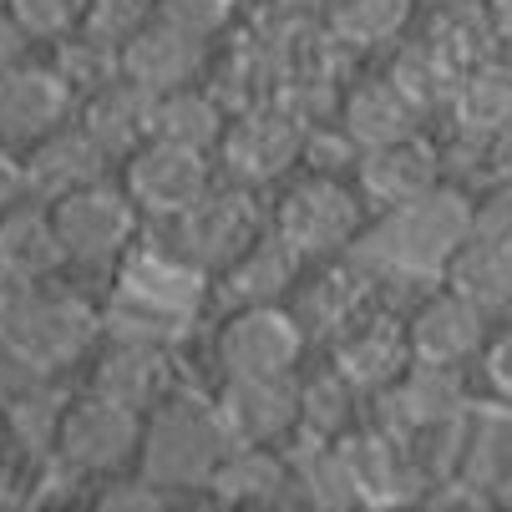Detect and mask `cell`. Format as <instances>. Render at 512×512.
<instances>
[{
	"label": "cell",
	"instance_id": "f35d334b",
	"mask_svg": "<svg viewBox=\"0 0 512 512\" xmlns=\"http://www.w3.org/2000/svg\"><path fill=\"white\" fill-rule=\"evenodd\" d=\"M16 193H21V178H16V173H6V168H0V203H11Z\"/></svg>",
	"mask_w": 512,
	"mask_h": 512
},
{
	"label": "cell",
	"instance_id": "4dcf8cb0",
	"mask_svg": "<svg viewBox=\"0 0 512 512\" xmlns=\"http://www.w3.org/2000/svg\"><path fill=\"white\" fill-rule=\"evenodd\" d=\"M97 507H102V512H158V507H168V497H163L158 482H148L142 472H132V477L117 472V477H107Z\"/></svg>",
	"mask_w": 512,
	"mask_h": 512
},
{
	"label": "cell",
	"instance_id": "3957f363",
	"mask_svg": "<svg viewBox=\"0 0 512 512\" xmlns=\"http://www.w3.org/2000/svg\"><path fill=\"white\" fill-rule=\"evenodd\" d=\"M142 411L117 406L97 391L66 401L51 431V462L71 477H117L137 462Z\"/></svg>",
	"mask_w": 512,
	"mask_h": 512
},
{
	"label": "cell",
	"instance_id": "ac0fdd59",
	"mask_svg": "<svg viewBox=\"0 0 512 512\" xmlns=\"http://www.w3.org/2000/svg\"><path fill=\"white\" fill-rule=\"evenodd\" d=\"M330 365L360 396H381L411 365L406 325H396V320H350L330 345Z\"/></svg>",
	"mask_w": 512,
	"mask_h": 512
},
{
	"label": "cell",
	"instance_id": "ba28073f",
	"mask_svg": "<svg viewBox=\"0 0 512 512\" xmlns=\"http://www.w3.org/2000/svg\"><path fill=\"white\" fill-rule=\"evenodd\" d=\"M102 335V315L82 300V295H56V289H31V300L6 340V350L26 365V371L46 376V371H61V365L82 360Z\"/></svg>",
	"mask_w": 512,
	"mask_h": 512
},
{
	"label": "cell",
	"instance_id": "8d00e7d4",
	"mask_svg": "<svg viewBox=\"0 0 512 512\" xmlns=\"http://www.w3.org/2000/svg\"><path fill=\"white\" fill-rule=\"evenodd\" d=\"M487 158L497 163V173H502V178H512V122H507V127H497V132L487 137Z\"/></svg>",
	"mask_w": 512,
	"mask_h": 512
},
{
	"label": "cell",
	"instance_id": "603a6c76",
	"mask_svg": "<svg viewBox=\"0 0 512 512\" xmlns=\"http://www.w3.org/2000/svg\"><path fill=\"white\" fill-rule=\"evenodd\" d=\"M325 16V36L340 51L371 56V51H391L411 36L421 6L416 0H335L320 11Z\"/></svg>",
	"mask_w": 512,
	"mask_h": 512
},
{
	"label": "cell",
	"instance_id": "8992f818",
	"mask_svg": "<svg viewBox=\"0 0 512 512\" xmlns=\"http://www.w3.org/2000/svg\"><path fill=\"white\" fill-rule=\"evenodd\" d=\"M305 137H310V127L300 112H289L279 102H259V107H244L229 117L213 158L239 188H264V183H279L305 158Z\"/></svg>",
	"mask_w": 512,
	"mask_h": 512
},
{
	"label": "cell",
	"instance_id": "d6986e66",
	"mask_svg": "<svg viewBox=\"0 0 512 512\" xmlns=\"http://www.w3.org/2000/svg\"><path fill=\"white\" fill-rule=\"evenodd\" d=\"M0 269L31 284H46L56 269H66L46 198L16 193L11 203H0Z\"/></svg>",
	"mask_w": 512,
	"mask_h": 512
},
{
	"label": "cell",
	"instance_id": "d6a6232c",
	"mask_svg": "<svg viewBox=\"0 0 512 512\" xmlns=\"http://www.w3.org/2000/svg\"><path fill=\"white\" fill-rule=\"evenodd\" d=\"M477 360H482V386H487L502 406H512V325L492 330V335L482 340Z\"/></svg>",
	"mask_w": 512,
	"mask_h": 512
},
{
	"label": "cell",
	"instance_id": "836d02e7",
	"mask_svg": "<svg viewBox=\"0 0 512 512\" xmlns=\"http://www.w3.org/2000/svg\"><path fill=\"white\" fill-rule=\"evenodd\" d=\"M31 289H36L31 279H16V274L0 269V350H6V340H11V330H16L26 300H31Z\"/></svg>",
	"mask_w": 512,
	"mask_h": 512
},
{
	"label": "cell",
	"instance_id": "7a4b0ae2",
	"mask_svg": "<svg viewBox=\"0 0 512 512\" xmlns=\"http://www.w3.org/2000/svg\"><path fill=\"white\" fill-rule=\"evenodd\" d=\"M365 218H371V208H365L355 178L305 168L300 183H289L274 208V234L300 264H315L350 249L365 234Z\"/></svg>",
	"mask_w": 512,
	"mask_h": 512
},
{
	"label": "cell",
	"instance_id": "d4e9b609",
	"mask_svg": "<svg viewBox=\"0 0 512 512\" xmlns=\"http://www.w3.org/2000/svg\"><path fill=\"white\" fill-rule=\"evenodd\" d=\"M229 127V107L218 102L213 87H173L163 97H153V137H168V142H183V148H198V153H213L218 137Z\"/></svg>",
	"mask_w": 512,
	"mask_h": 512
},
{
	"label": "cell",
	"instance_id": "74e56055",
	"mask_svg": "<svg viewBox=\"0 0 512 512\" xmlns=\"http://www.w3.org/2000/svg\"><path fill=\"white\" fill-rule=\"evenodd\" d=\"M487 492H492V502H497V507H512V452L502 457V467H497V477H492V487H487Z\"/></svg>",
	"mask_w": 512,
	"mask_h": 512
},
{
	"label": "cell",
	"instance_id": "f546056e",
	"mask_svg": "<svg viewBox=\"0 0 512 512\" xmlns=\"http://www.w3.org/2000/svg\"><path fill=\"white\" fill-rule=\"evenodd\" d=\"M142 21H153V0H87V36L97 41H122Z\"/></svg>",
	"mask_w": 512,
	"mask_h": 512
},
{
	"label": "cell",
	"instance_id": "60d3db41",
	"mask_svg": "<svg viewBox=\"0 0 512 512\" xmlns=\"http://www.w3.org/2000/svg\"><path fill=\"white\" fill-rule=\"evenodd\" d=\"M0 11H6V0H0Z\"/></svg>",
	"mask_w": 512,
	"mask_h": 512
},
{
	"label": "cell",
	"instance_id": "83f0119b",
	"mask_svg": "<svg viewBox=\"0 0 512 512\" xmlns=\"http://www.w3.org/2000/svg\"><path fill=\"white\" fill-rule=\"evenodd\" d=\"M6 16L31 46H56L87 31V0H6Z\"/></svg>",
	"mask_w": 512,
	"mask_h": 512
},
{
	"label": "cell",
	"instance_id": "9a60e30c",
	"mask_svg": "<svg viewBox=\"0 0 512 512\" xmlns=\"http://www.w3.org/2000/svg\"><path fill=\"white\" fill-rule=\"evenodd\" d=\"M203 61H208V46L163 26L158 16L142 21L137 31H127L117 41V77L137 82L142 92H173V87H188V82H203Z\"/></svg>",
	"mask_w": 512,
	"mask_h": 512
},
{
	"label": "cell",
	"instance_id": "52a82bcc",
	"mask_svg": "<svg viewBox=\"0 0 512 512\" xmlns=\"http://www.w3.org/2000/svg\"><path fill=\"white\" fill-rule=\"evenodd\" d=\"M117 183L127 188L142 218L168 224V218L188 213L213 188V153L183 148V142H168V137H148L137 153L117 163Z\"/></svg>",
	"mask_w": 512,
	"mask_h": 512
},
{
	"label": "cell",
	"instance_id": "5bb4252c",
	"mask_svg": "<svg viewBox=\"0 0 512 512\" xmlns=\"http://www.w3.org/2000/svg\"><path fill=\"white\" fill-rule=\"evenodd\" d=\"M406 325V345H411V360L421 365H467L477 360L482 340L492 335V315L477 310L472 300H462L457 289H436L431 300H421L411 310Z\"/></svg>",
	"mask_w": 512,
	"mask_h": 512
},
{
	"label": "cell",
	"instance_id": "ffe728a7",
	"mask_svg": "<svg viewBox=\"0 0 512 512\" xmlns=\"http://www.w3.org/2000/svg\"><path fill=\"white\" fill-rule=\"evenodd\" d=\"M77 122L97 137V148L112 163H122L153 137V92H142L127 77H112L77 102Z\"/></svg>",
	"mask_w": 512,
	"mask_h": 512
},
{
	"label": "cell",
	"instance_id": "e0dca14e",
	"mask_svg": "<svg viewBox=\"0 0 512 512\" xmlns=\"http://www.w3.org/2000/svg\"><path fill=\"white\" fill-rule=\"evenodd\" d=\"M335 127L355 142L360 153H371V148H386V142H401V137L426 132V112L386 77V71H376V77L355 82V87L340 97Z\"/></svg>",
	"mask_w": 512,
	"mask_h": 512
},
{
	"label": "cell",
	"instance_id": "4316f807",
	"mask_svg": "<svg viewBox=\"0 0 512 512\" xmlns=\"http://www.w3.org/2000/svg\"><path fill=\"white\" fill-rule=\"evenodd\" d=\"M355 396L360 391L335 371V365H325L320 376L300 381V431L310 436V442H340V436H350Z\"/></svg>",
	"mask_w": 512,
	"mask_h": 512
},
{
	"label": "cell",
	"instance_id": "1f68e13d",
	"mask_svg": "<svg viewBox=\"0 0 512 512\" xmlns=\"http://www.w3.org/2000/svg\"><path fill=\"white\" fill-rule=\"evenodd\" d=\"M467 234H482V239L512 249V178H502V183L467 213Z\"/></svg>",
	"mask_w": 512,
	"mask_h": 512
},
{
	"label": "cell",
	"instance_id": "277c9868",
	"mask_svg": "<svg viewBox=\"0 0 512 512\" xmlns=\"http://www.w3.org/2000/svg\"><path fill=\"white\" fill-rule=\"evenodd\" d=\"M51 224H56V239H61L66 264H77V269H107V264H117L137 244L142 213H137V203L127 198L122 183L102 178V183H87L77 193L56 198L51 203Z\"/></svg>",
	"mask_w": 512,
	"mask_h": 512
},
{
	"label": "cell",
	"instance_id": "44dd1931",
	"mask_svg": "<svg viewBox=\"0 0 512 512\" xmlns=\"http://www.w3.org/2000/svg\"><path fill=\"white\" fill-rule=\"evenodd\" d=\"M442 284L457 289L462 300H472L477 310H487L492 320L512 315V249L462 229L442 259Z\"/></svg>",
	"mask_w": 512,
	"mask_h": 512
},
{
	"label": "cell",
	"instance_id": "5b68a950",
	"mask_svg": "<svg viewBox=\"0 0 512 512\" xmlns=\"http://www.w3.org/2000/svg\"><path fill=\"white\" fill-rule=\"evenodd\" d=\"M305 345H310V330L279 300L234 305V315L213 335V365L224 381H234V376H289V371H300Z\"/></svg>",
	"mask_w": 512,
	"mask_h": 512
},
{
	"label": "cell",
	"instance_id": "d590c367",
	"mask_svg": "<svg viewBox=\"0 0 512 512\" xmlns=\"http://www.w3.org/2000/svg\"><path fill=\"white\" fill-rule=\"evenodd\" d=\"M26 51H31V41L21 36V26L0 11V71H11L16 61H26Z\"/></svg>",
	"mask_w": 512,
	"mask_h": 512
},
{
	"label": "cell",
	"instance_id": "9c48e42d",
	"mask_svg": "<svg viewBox=\"0 0 512 512\" xmlns=\"http://www.w3.org/2000/svg\"><path fill=\"white\" fill-rule=\"evenodd\" d=\"M77 87L51 61H16L0 71V153L21 158L61 122L77 117Z\"/></svg>",
	"mask_w": 512,
	"mask_h": 512
},
{
	"label": "cell",
	"instance_id": "7c38bea8",
	"mask_svg": "<svg viewBox=\"0 0 512 512\" xmlns=\"http://www.w3.org/2000/svg\"><path fill=\"white\" fill-rule=\"evenodd\" d=\"M218 421L229 442L274 447L279 436L300 431V371L289 376H234L218 386Z\"/></svg>",
	"mask_w": 512,
	"mask_h": 512
},
{
	"label": "cell",
	"instance_id": "ab89813d",
	"mask_svg": "<svg viewBox=\"0 0 512 512\" xmlns=\"http://www.w3.org/2000/svg\"><path fill=\"white\" fill-rule=\"evenodd\" d=\"M300 6H315V11H325V6H335V0H300Z\"/></svg>",
	"mask_w": 512,
	"mask_h": 512
},
{
	"label": "cell",
	"instance_id": "8fae6325",
	"mask_svg": "<svg viewBox=\"0 0 512 512\" xmlns=\"http://www.w3.org/2000/svg\"><path fill=\"white\" fill-rule=\"evenodd\" d=\"M168 229L178 234V259L193 264V269H224L239 249H249L259 239V224H254V208H249V188H229L218 193L208 188L188 213L168 218Z\"/></svg>",
	"mask_w": 512,
	"mask_h": 512
},
{
	"label": "cell",
	"instance_id": "30bf717a",
	"mask_svg": "<svg viewBox=\"0 0 512 512\" xmlns=\"http://www.w3.org/2000/svg\"><path fill=\"white\" fill-rule=\"evenodd\" d=\"M350 178H355V188H360V198H365L371 213H396L406 203H421L431 193H442L447 158H442V148H436V137L416 132V137H401V142H386V148L360 153Z\"/></svg>",
	"mask_w": 512,
	"mask_h": 512
},
{
	"label": "cell",
	"instance_id": "2e32d148",
	"mask_svg": "<svg viewBox=\"0 0 512 512\" xmlns=\"http://www.w3.org/2000/svg\"><path fill=\"white\" fill-rule=\"evenodd\" d=\"M97 396L117 401V406H132L148 416L163 396H168V350L163 340H148V335H117L97 350V365H92V386Z\"/></svg>",
	"mask_w": 512,
	"mask_h": 512
},
{
	"label": "cell",
	"instance_id": "484cf974",
	"mask_svg": "<svg viewBox=\"0 0 512 512\" xmlns=\"http://www.w3.org/2000/svg\"><path fill=\"white\" fill-rule=\"evenodd\" d=\"M295 269H300V259L289 254L279 244V234L269 229V234H259L249 249H239L224 269H218V279H224V300L259 305V300H279L289 289V279H295Z\"/></svg>",
	"mask_w": 512,
	"mask_h": 512
},
{
	"label": "cell",
	"instance_id": "7402d4cb",
	"mask_svg": "<svg viewBox=\"0 0 512 512\" xmlns=\"http://www.w3.org/2000/svg\"><path fill=\"white\" fill-rule=\"evenodd\" d=\"M208 492L229 507H274V502H284V492H300V487H295V467L279 452L234 442L208 472Z\"/></svg>",
	"mask_w": 512,
	"mask_h": 512
},
{
	"label": "cell",
	"instance_id": "cb8c5ba5",
	"mask_svg": "<svg viewBox=\"0 0 512 512\" xmlns=\"http://www.w3.org/2000/svg\"><path fill=\"white\" fill-rule=\"evenodd\" d=\"M462 6H467V0H462ZM462 6L447 0V6L431 11L426 26H421V46L442 61L452 87L467 77V71L497 61V46H492V31H487V16H482V0H472V11H462Z\"/></svg>",
	"mask_w": 512,
	"mask_h": 512
},
{
	"label": "cell",
	"instance_id": "6da1fadb",
	"mask_svg": "<svg viewBox=\"0 0 512 512\" xmlns=\"http://www.w3.org/2000/svg\"><path fill=\"white\" fill-rule=\"evenodd\" d=\"M234 442L218 406L193 401V396H163L142 416V447H137V472L158 482L163 492L173 487H208V472L218 467Z\"/></svg>",
	"mask_w": 512,
	"mask_h": 512
},
{
	"label": "cell",
	"instance_id": "f1b7e54d",
	"mask_svg": "<svg viewBox=\"0 0 512 512\" xmlns=\"http://www.w3.org/2000/svg\"><path fill=\"white\" fill-rule=\"evenodd\" d=\"M153 16L203 46H213L239 16V0H153Z\"/></svg>",
	"mask_w": 512,
	"mask_h": 512
},
{
	"label": "cell",
	"instance_id": "4fadbf2b",
	"mask_svg": "<svg viewBox=\"0 0 512 512\" xmlns=\"http://www.w3.org/2000/svg\"><path fill=\"white\" fill-rule=\"evenodd\" d=\"M107 168H112V158L97 148V137H92L77 117L61 122L56 132H46L36 148H26V153L16 158L21 193L46 198V203L77 193V188H87V183H102Z\"/></svg>",
	"mask_w": 512,
	"mask_h": 512
},
{
	"label": "cell",
	"instance_id": "e575fe53",
	"mask_svg": "<svg viewBox=\"0 0 512 512\" xmlns=\"http://www.w3.org/2000/svg\"><path fill=\"white\" fill-rule=\"evenodd\" d=\"M482 16L492 31V46L502 61H512V0H482Z\"/></svg>",
	"mask_w": 512,
	"mask_h": 512
}]
</instances>
